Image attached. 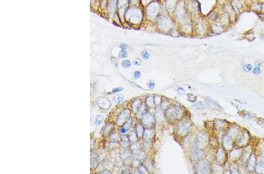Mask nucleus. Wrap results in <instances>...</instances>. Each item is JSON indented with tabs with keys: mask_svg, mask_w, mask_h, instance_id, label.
<instances>
[{
	"mask_svg": "<svg viewBox=\"0 0 264 174\" xmlns=\"http://www.w3.org/2000/svg\"><path fill=\"white\" fill-rule=\"evenodd\" d=\"M124 20L133 27H142L146 21L143 5L128 6L126 9Z\"/></svg>",
	"mask_w": 264,
	"mask_h": 174,
	"instance_id": "obj_1",
	"label": "nucleus"
},
{
	"mask_svg": "<svg viewBox=\"0 0 264 174\" xmlns=\"http://www.w3.org/2000/svg\"><path fill=\"white\" fill-rule=\"evenodd\" d=\"M154 24L157 32L167 34L173 28L177 26L173 16L168 14L164 9L156 19Z\"/></svg>",
	"mask_w": 264,
	"mask_h": 174,
	"instance_id": "obj_2",
	"label": "nucleus"
},
{
	"mask_svg": "<svg viewBox=\"0 0 264 174\" xmlns=\"http://www.w3.org/2000/svg\"><path fill=\"white\" fill-rule=\"evenodd\" d=\"M162 0H151L144 6L145 20L154 23L158 17L164 11Z\"/></svg>",
	"mask_w": 264,
	"mask_h": 174,
	"instance_id": "obj_3",
	"label": "nucleus"
},
{
	"mask_svg": "<svg viewBox=\"0 0 264 174\" xmlns=\"http://www.w3.org/2000/svg\"><path fill=\"white\" fill-rule=\"evenodd\" d=\"M173 16L177 26H180L193 20L186 7V0H179L177 4Z\"/></svg>",
	"mask_w": 264,
	"mask_h": 174,
	"instance_id": "obj_4",
	"label": "nucleus"
},
{
	"mask_svg": "<svg viewBox=\"0 0 264 174\" xmlns=\"http://www.w3.org/2000/svg\"><path fill=\"white\" fill-rule=\"evenodd\" d=\"M193 20L194 24V36L199 37L209 36L210 34V23L205 15L203 14Z\"/></svg>",
	"mask_w": 264,
	"mask_h": 174,
	"instance_id": "obj_5",
	"label": "nucleus"
},
{
	"mask_svg": "<svg viewBox=\"0 0 264 174\" xmlns=\"http://www.w3.org/2000/svg\"><path fill=\"white\" fill-rule=\"evenodd\" d=\"M186 7L193 19L203 15L201 11V5L199 0H186Z\"/></svg>",
	"mask_w": 264,
	"mask_h": 174,
	"instance_id": "obj_6",
	"label": "nucleus"
},
{
	"mask_svg": "<svg viewBox=\"0 0 264 174\" xmlns=\"http://www.w3.org/2000/svg\"><path fill=\"white\" fill-rule=\"evenodd\" d=\"M183 114V110L180 107L174 105L167 109L165 115L169 119L174 120L179 118Z\"/></svg>",
	"mask_w": 264,
	"mask_h": 174,
	"instance_id": "obj_7",
	"label": "nucleus"
},
{
	"mask_svg": "<svg viewBox=\"0 0 264 174\" xmlns=\"http://www.w3.org/2000/svg\"><path fill=\"white\" fill-rule=\"evenodd\" d=\"M182 36H194L193 20L178 26Z\"/></svg>",
	"mask_w": 264,
	"mask_h": 174,
	"instance_id": "obj_8",
	"label": "nucleus"
},
{
	"mask_svg": "<svg viewBox=\"0 0 264 174\" xmlns=\"http://www.w3.org/2000/svg\"><path fill=\"white\" fill-rule=\"evenodd\" d=\"M220 7L228 14V15L231 19L232 23H234L236 21L237 15L238 14L236 13V10L232 7V6L230 3V1L225 3V4L221 5Z\"/></svg>",
	"mask_w": 264,
	"mask_h": 174,
	"instance_id": "obj_9",
	"label": "nucleus"
},
{
	"mask_svg": "<svg viewBox=\"0 0 264 174\" xmlns=\"http://www.w3.org/2000/svg\"><path fill=\"white\" fill-rule=\"evenodd\" d=\"M218 22L219 23L223 25L225 27L227 28V29L228 28L230 27L232 24L230 17L220 7V14H219Z\"/></svg>",
	"mask_w": 264,
	"mask_h": 174,
	"instance_id": "obj_10",
	"label": "nucleus"
},
{
	"mask_svg": "<svg viewBox=\"0 0 264 174\" xmlns=\"http://www.w3.org/2000/svg\"><path fill=\"white\" fill-rule=\"evenodd\" d=\"M227 30V28L218 22L210 23V33L211 35H219Z\"/></svg>",
	"mask_w": 264,
	"mask_h": 174,
	"instance_id": "obj_11",
	"label": "nucleus"
},
{
	"mask_svg": "<svg viewBox=\"0 0 264 174\" xmlns=\"http://www.w3.org/2000/svg\"><path fill=\"white\" fill-rule=\"evenodd\" d=\"M179 0H162L164 10L173 15L177 4Z\"/></svg>",
	"mask_w": 264,
	"mask_h": 174,
	"instance_id": "obj_12",
	"label": "nucleus"
},
{
	"mask_svg": "<svg viewBox=\"0 0 264 174\" xmlns=\"http://www.w3.org/2000/svg\"><path fill=\"white\" fill-rule=\"evenodd\" d=\"M219 14H220V7L217 6L215 8L212 9L209 14L206 15L205 17L208 19L210 23H213L218 22Z\"/></svg>",
	"mask_w": 264,
	"mask_h": 174,
	"instance_id": "obj_13",
	"label": "nucleus"
},
{
	"mask_svg": "<svg viewBox=\"0 0 264 174\" xmlns=\"http://www.w3.org/2000/svg\"><path fill=\"white\" fill-rule=\"evenodd\" d=\"M208 144V136L204 132H200L197 138V145L199 148L205 147Z\"/></svg>",
	"mask_w": 264,
	"mask_h": 174,
	"instance_id": "obj_14",
	"label": "nucleus"
},
{
	"mask_svg": "<svg viewBox=\"0 0 264 174\" xmlns=\"http://www.w3.org/2000/svg\"><path fill=\"white\" fill-rule=\"evenodd\" d=\"M190 124L188 121H181L178 125V132L181 136H185L189 132Z\"/></svg>",
	"mask_w": 264,
	"mask_h": 174,
	"instance_id": "obj_15",
	"label": "nucleus"
},
{
	"mask_svg": "<svg viewBox=\"0 0 264 174\" xmlns=\"http://www.w3.org/2000/svg\"><path fill=\"white\" fill-rule=\"evenodd\" d=\"M195 170L199 174H207L209 172V165L205 161H200L195 166Z\"/></svg>",
	"mask_w": 264,
	"mask_h": 174,
	"instance_id": "obj_16",
	"label": "nucleus"
},
{
	"mask_svg": "<svg viewBox=\"0 0 264 174\" xmlns=\"http://www.w3.org/2000/svg\"><path fill=\"white\" fill-rule=\"evenodd\" d=\"M203 154L204 152L201 150L199 149L197 147H193L191 150L190 156L193 160H197L201 158V156H203Z\"/></svg>",
	"mask_w": 264,
	"mask_h": 174,
	"instance_id": "obj_17",
	"label": "nucleus"
},
{
	"mask_svg": "<svg viewBox=\"0 0 264 174\" xmlns=\"http://www.w3.org/2000/svg\"><path fill=\"white\" fill-rule=\"evenodd\" d=\"M142 123L146 126H151L152 125L155 121L154 117L153 115L150 113H146L144 115L142 119Z\"/></svg>",
	"mask_w": 264,
	"mask_h": 174,
	"instance_id": "obj_18",
	"label": "nucleus"
},
{
	"mask_svg": "<svg viewBox=\"0 0 264 174\" xmlns=\"http://www.w3.org/2000/svg\"><path fill=\"white\" fill-rule=\"evenodd\" d=\"M130 110L127 109H125L122 112H121L119 115H118L117 121L118 123H122L124 122L125 120L128 119V117L130 115Z\"/></svg>",
	"mask_w": 264,
	"mask_h": 174,
	"instance_id": "obj_19",
	"label": "nucleus"
},
{
	"mask_svg": "<svg viewBox=\"0 0 264 174\" xmlns=\"http://www.w3.org/2000/svg\"><path fill=\"white\" fill-rule=\"evenodd\" d=\"M226 156V153L224 150L222 148H219L217 152V160H218L220 162H223L225 161Z\"/></svg>",
	"mask_w": 264,
	"mask_h": 174,
	"instance_id": "obj_20",
	"label": "nucleus"
},
{
	"mask_svg": "<svg viewBox=\"0 0 264 174\" xmlns=\"http://www.w3.org/2000/svg\"><path fill=\"white\" fill-rule=\"evenodd\" d=\"M168 34L173 37H179L182 36L178 26H176L175 27L173 28L168 33Z\"/></svg>",
	"mask_w": 264,
	"mask_h": 174,
	"instance_id": "obj_21",
	"label": "nucleus"
},
{
	"mask_svg": "<svg viewBox=\"0 0 264 174\" xmlns=\"http://www.w3.org/2000/svg\"><path fill=\"white\" fill-rule=\"evenodd\" d=\"M222 143L224 147L227 149H229L232 147L231 137L229 136H225L222 140Z\"/></svg>",
	"mask_w": 264,
	"mask_h": 174,
	"instance_id": "obj_22",
	"label": "nucleus"
},
{
	"mask_svg": "<svg viewBox=\"0 0 264 174\" xmlns=\"http://www.w3.org/2000/svg\"><path fill=\"white\" fill-rule=\"evenodd\" d=\"M156 119L158 121H162L164 119V115L162 109L158 107L156 110Z\"/></svg>",
	"mask_w": 264,
	"mask_h": 174,
	"instance_id": "obj_23",
	"label": "nucleus"
},
{
	"mask_svg": "<svg viewBox=\"0 0 264 174\" xmlns=\"http://www.w3.org/2000/svg\"><path fill=\"white\" fill-rule=\"evenodd\" d=\"M255 164V156L254 154H251L250 156L249 160L247 162V168L248 169H251L254 167Z\"/></svg>",
	"mask_w": 264,
	"mask_h": 174,
	"instance_id": "obj_24",
	"label": "nucleus"
},
{
	"mask_svg": "<svg viewBox=\"0 0 264 174\" xmlns=\"http://www.w3.org/2000/svg\"><path fill=\"white\" fill-rule=\"evenodd\" d=\"M131 150L132 151V152L136 155H137V154L139 155L140 153L141 152L140 145L137 144V142H134L132 144V146H131Z\"/></svg>",
	"mask_w": 264,
	"mask_h": 174,
	"instance_id": "obj_25",
	"label": "nucleus"
},
{
	"mask_svg": "<svg viewBox=\"0 0 264 174\" xmlns=\"http://www.w3.org/2000/svg\"><path fill=\"white\" fill-rule=\"evenodd\" d=\"M129 0H117L118 8H126L129 6Z\"/></svg>",
	"mask_w": 264,
	"mask_h": 174,
	"instance_id": "obj_26",
	"label": "nucleus"
},
{
	"mask_svg": "<svg viewBox=\"0 0 264 174\" xmlns=\"http://www.w3.org/2000/svg\"><path fill=\"white\" fill-rule=\"evenodd\" d=\"M206 107V105L203 101H199L192 105V108L195 110H201Z\"/></svg>",
	"mask_w": 264,
	"mask_h": 174,
	"instance_id": "obj_27",
	"label": "nucleus"
},
{
	"mask_svg": "<svg viewBox=\"0 0 264 174\" xmlns=\"http://www.w3.org/2000/svg\"><path fill=\"white\" fill-rule=\"evenodd\" d=\"M142 105V102L140 99H136L133 101L132 103V108L133 110L136 111V113H137L138 110H139L141 105Z\"/></svg>",
	"mask_w": 264,
	"mask_h": 174,
	"instance_id": "obj_28",
	"label": "nucleus"
},
{
	"mask_svg": "<svg viewBox=\"0 0 264 174\" xmlns=\"http://www.w3.org/2000/svg\"><path fill=\"white\" fill-rule=\"evenodd\" d=\"M238 133H239V129L237 127L234 126L230 129L228 131V136H230L231 137H234L238 135Z\"/></svg>",
	"mask_w": 264,
	"mask_h": 174,
	"instance_id": "obj_29",
	"label": "nucleus"
},
{
	"mask_svg": "<svg viewBox=\"0 0 264 174\" xmlns=\"http://www.w3.org/2000/svg\"><path fill=\"white\" fill-rule=\"evenodd\" d=\"M248 139V134L246 132L243 133L238 140V142L240 144H244Z\"/></svg>",
	"mask_w": 264,
	"mask_h": 174,
	"instance_id": "obj_30",
	"label": "nucleus"
},
{
	"mask_svg": "<svg viewBox=\"0 0 264 174\" xmlns=\"http://www.w3.org/2000/svg\"><path fill=\"white\" fill-rule=\"evenodd\" d=\"M136 135L137 136V137H142L143 136L144 132V128L142 125L140 124H137L136 125Z\"/></svg>",
	"mask_w": 264,
	"mask_h": 174,
	"instance_id": "obj_31",
	"label": "nucleus"
},
{
	"mask_svg": "<svg viewBox=\"0 0 264 174\" xmlns=\"http://www.w3.org/2000/svg\"><path fill=\"white\" fill-rule=\"evenodd\" d=\"M256 171L259 172H264V161L260 160L256 164Z\"/></svg>",
	"mask_w": 264,
	"mask_h": 174,
	"instance_id": "obj_32",
	"label": "nucleus"
},
{
	"mask_svg": "<svg viewBox=\"0 0 264 174\" xmlns=\"http://www.w3.org/2000/svg\"><path fill=\"white\" fill-rule=\"evenodd\" d=\"M143 5L142 0H129V6H140Z\"/></svg>",
	"mask_w": 264,
	"mask_h": 174,
	"instance_id": "obj_33",
	"label": "nucleus"
},
{
	"mask_svg": "<svg viewBox=\"0 0 264 174\" xmlns=\"http://www.w3.org/2000/svg\"><path fill=\"white\" fill-rule=\"evenodd\" d=\"M103 121V117L102 115H97L95 117V124H96V125H99L102 124V122Z\"/></svg>",
	"mask_w": 264,
	"mask_h": 174,
	"instance_id": "obj_34",
	"label": "nucleus"
},
{
	"mask_svg": "<svg viewBox=\"0 0 264 174\" xmlns=\"http://www.w3.org/2000/svg\"><path fill=\"white\" fill-rule=\"evenodd\" d=\"M154 105V99L153 97H148L146 99V105L148 107H152Z\"/></svg>",
	"mask_w": 264,
	"mask_h": 174,
	"instance_id": "obj_35",
	"label": "nucleus"
},
{
	"mask_svg": "<svg viewBox=\"0 0 264 174\" xmlns=\"http://www.w3.org/2000/svg\"><path fill=\"white\" fill-rule=\"evenodd\" d=\"M119 58H120L121 59H125L127 56H128V54L126 51V49H121V51L119 53Z\"/></svg>",
	"mask_w": 264,
	"mask_h": 174,
	"instance_id": "obj_36",
	"label": "nucleus"
},
{
	"mask_svg": "<svg viewBox=\"0 0 264 174\" xmlns=\"http://www.w3.org/2000/svg\"><path fill=\"white\" fill-rule=\"evenodd\" d=\"M240 155V150H234L231 152V158L235 159Z\"/></svg>",
	"mask_w": 264,
	"mask_h": 174,
	"instance_id": "obj_37",
	"label": "nucleus"
},
{
	"mask_svg": "<svg viewBox=\"0 0 264 174\" xmlns=\"http://www.w3.org/2000/svg\"><path fill=\"white\" fill-rule=\"evenodd\" d=\"M122 66L125 68H129L132 66V63L129 60H124L122 62Z\"/></svg>",
	"mask_w": 264,
	"mask_h": 174,
	"instance_id": "obj_38",
	"label": "nucleus"
},
{
	"mask_svg": "<svg viewBox=\"0 0 264 174\" xmlns=\"http://www.w3.org/2000/svg\"><path fill=\"white\" fill-rule=\"evenodd\" d=\"M123 100H124V96L123 95H116V96H115L113 97V101L115 103H121Z\"/></svg>",
	"mask_w": 264,
	"mask_h": 174,
	"instance_id": "obj_39",
	"label": "nucleus"
},
{
	"mask_svg": "<svg viewBox=\"0 0 264 174\" xmlns=\"http://www.w3.org/2000/svg\"><path fill=\"white\" fill-rule=\"evenodd\" d=\"M206 101H207V103L209 104V105H210L211 107H212L213 108H217V106H218V105L215 103V102H214L213 100H212L210 98H207L206 99Z\"/></svg>",
	"mask_w": 264,
	"mask_h": 174,
	"instance_id": "obj_40",
	"label": "nucleus"
},
{
	"mask_svg": "<svg viewBox=\"0 0 264 174\" xmlns=\"http://www.w3.org/2000/svg\"><path fill=\"white\" fill-rule=\"evenodd\" d=\"M132 119L130 118V119H129L127 120V121L126 122L125 124H124V125H123L125 128L127 130H129L130 128H131V127H132Z\"/></svg>",
	"mask_w": 264,
	"mask_h": 174,
	"instance_id": "obj_41",
	"label": "nucleus"
},
{
	"mask_svg": "<svg viewBox=\"0 0 264 174\" xmlns=\"http://www.w3.org/2000/svg\"><path fill=\"white\" fill-rule=\"evenodd\" d=\"M141 55L143 58V59L145 60H147L149 59L150 58V54L148 52V51L146 50H143L142 52H141Z\"/></svg>",
	"mask_w": 264,
	"mask_h": 174,
	"instance_id": "obj_42",
	"label": "nucleus"
},
{
	"mask_svg": "<svg viewBox=\"0 0 264 174\" xmlns=\"http://www.w3.org/2000/svg\"><path fill=\"white\" fill-rule=\"evenodd\" d=\"M113 128V125H111V123H108L105 125V126H104L103 127V133H109V131H111V129Z\"/></svg>",
	"mask_w": 264,
	"mask_h": 174,
	"instance_id": "obj_43",
	"label": "nucleus"
},
{
	"mask_svg": "<svg viewBox=\"0 0 264 174\" xmlns=\"http://www.w3.org/2000/svg\"><path fill=\"white\" fill-rule=\"evenodd\" d=\"M122 145H123L125 146H127L129 144V137H127L126 136H123L122 137Z\"/></svg>",
	"mask_w": 264,
	"mask_h": 174,
	"instance_id": "obj_44",
	"label": "nucleus"
},
{
	"mask_svg": "<svg viewBox=\"0 0 264 174\" xmlns=\"http://www.w3.org/2000/svg\"><path fill=\"white\" fill-rule=\"evenodd\" d=\"M187 98H188V100L191 103H194L196 100V99H197V97L195 96L194 95H193L191 93H190V95H188Z\"/></svg>",
	"mask_w": 264,
	"mask_h": 174,
	"instance_id": "obj_45",
	"label": "nucleus"
},
{
	"mask_svg": "<svg viewBox=\"0 0 264 174\" xmlns=\"http://www.w3.org/2000/svg\"><path fill=\"white\" fill-rule=\"evenodd\" d=\"M149 89H153L155 87V82L154 81H153L152 80H149L148 82L147 83Z\"/></svg>",
	"mask_w": 264,
	"mask_h": 174,
	"instance_id": "obj_46",
	"label": "nucleus"
},
{
	"mask_svg": "<svg viewBox=\"0 0 264 174\" xmlns=\"http://www.w3.org/2000/svg\"><path fill=\"white\" fill-rule=\"evenodd\" d=\"M142 60L139 58H136L133 62V64L136 66H140L142 65Z\"/></svg>",
	"mask_w": 264,
	"mask_h": 174,
	"instance_id": "obj_47",
	"label": "nucleus"
},
{
	"mask_svg": "<svg viewBox=\"0 0 264 174\" xmlns=\"http://www.w3.org/2000/svg\"><path fill=\"white\" fill-rule=\"evenodd\" d=\"M252 68V66L251 64H246L244 66V69L246 72H249Z\"/></svg>",
	"mask_w": 264,
	"mask_h": 174,
	"instance_id": "obj_48",
	"label": "nucleus"
},
{
	"mask_svg": "<svg viewBox=\"0 0 264 174\" xmlns=\"http://www.w3.org/2000/svg\"><path fill=\"white\" fill-rule=\"evenodd\" d=\"M133 76H134V78L135 79H138L141 76V72L139 70H136V71L134 72Z\"/></svg>",
	"mask_w": 264,
	"mask_h": 174,
	"instance_id": "obj_49",
	"label": "nucleus"
},
{
	"mask_svg": "<svg viewBox=\"0 0 264 174\" xmlns=\"http://www.w3.org/2000/svg\"><path fill=\"white\" fill-rule=\"evenodd\" d=\"M253 72H254V74H256V75L260 74H261V69H260V67L259 66H256V68H255L254 69Z\"/></svg>",
	"mask_w": 264,
	"mask_h": 174,
	"instance_id": "obj_50",
	"label": "nucleus"
},
{
	"mask_svg": "<svg viewBox=\"0 0 264 174\" xmlns=\"http://www.w3.org/2000/svg\"><path fill=\"white\" fill-rule=\"evenodd\" d=\"M123 89L122 87H117V88H115V89H113L112 93H119V92L122 91V90H123Z\"/></svg>",
	"mask_w": 264,
	"mask_h": 174,
	"instance_id": "obj_51",
	"label": "nucleus"
},
{
	"mask_svg": "<svg viewBox=\"0 0 264 174\" xmlns=\"http://www.w3.org/2000/svg\"><path fill=\"white\" fill-rule=\"evenodd\" d=\"M231 172L233 174H236V173H238V169L236 168V165H232L231 167Z\"/></svg>",
	"mask_w": 264,
	"mask_h": 174,
	"instance_id": "obj_52",
	"label": "nucleus"
},
{
	"mask_svg": "<svg viewBox=\"0 0 264 174\" xmlns=\"http://www.w3.org/2000/svg\"><path fill=\"white\" fill-rule=\"evenodd\" d=\"M178 92L180 95H183L185 93V90L183 88H179L178 90Z\"/></svg>",
	"mask_w": 264,
	"mask_h": 174,
	"instance_id": "obj_53",
	"label": "nucleus"
},
{
	"mask_svg": "<svg viewBox=\"0 0 264 174\" xmlns=\"http://www.w3.org/2000/svg\"><path fill=\"white\" fill-rule=\"evenodd\" d=\"M119 47H120L121 49H126L127 48V45H126L125 44H121Z\"/></svg>",
	"mask_w": 264,
	"mask_h": 174,
	"instance_id": "obj_54",
	"label": "nucleus"
},
{
	"mask_svg": "<svg viewBox=\"0 0 264 174\" xmlns=\"http://www.w3.org/2000/svg\"><path fill=\"white\" fill-rule=\"evenodd\" d=\"M126 131H127V130L123 126H122L121 128H120V132L121 133H122V134H125V133H126Z\"/></svg>",
	"mask_w": 264,
	"mask_h": 174,
	"instance_id": "obj_55",
	"label": "nucleus"
},
{
	"mask_svg": "<svg viewBox=\"0 0 264 174\" xmlns=\"http://www.w3.org/2000/svg\"><path fill=\"white\" fill-rule=\"evenodd\" d=\"M261 13H264V1L261 2Z\"/></svg>",
	"mask_w": 264,
	"mask_h": 174,
	"instance_id": "obj_56",
	"label": "nucleus"
},
{
	"mask_svg": "<svg viewBox=\"0 0 264 174\" xmlns=\"http://www.w3.org/2000/svg\"><path fill=\"white\" fill-rule=\"evenodd\" d=\"M111 174V172L107 170H104L101 172V174Z\"/></svg>",
	"mask_w": 264,
	"mask_h": 174,
	"instance_id": "obj_57",
	"label": "nucleus"
},
{
	"mask_svg": "<svg viewBox=\"0 0 264 174\" xmlns=\"http://www.w3.org/2000/svg\"><path fill=\"white\" fill-rule=\"evenodd\" d=\"M260 17L264 20V13H260Z\"/></svg>",
	"mask_w": 264,
	"mask_h": 174,
	"instance_id": "obj_58",
	"label": "nucleus"
},
{
	"mask_svg": "<svg viewBox=\"0 0 264 174\" xmlns=\"http://www.w3.org/2000/svg\"><path fill=\"white\" fill-rule=\"evenodd\" d=\"M262 155L264 156V147L262 148Z\"/></svg>",
	"mask_w": 264,
	"mask_h": 174,
	"instance_id": "obj_59",
	"label": "nucleus"
}]
</instances>
